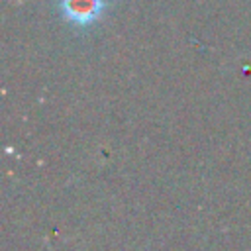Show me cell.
<instances>
[{
    "label": "cell",
    "instance_id": "6da1fadb",
    "mask_svg": "<svg viewBox=\"0 0 251 251\" xmlns=\"http://www.w3.org/2000/svg\"><path fill=\"white\" fill-rule=\"evenodd\" d=\"M61 6H63L65 18L76 25L92 24L94 20H98V16L104 10L102 0H63Z\"/></svg>",
    "mask_w": 251,
    "mask_h": 251
}]
</instances>
